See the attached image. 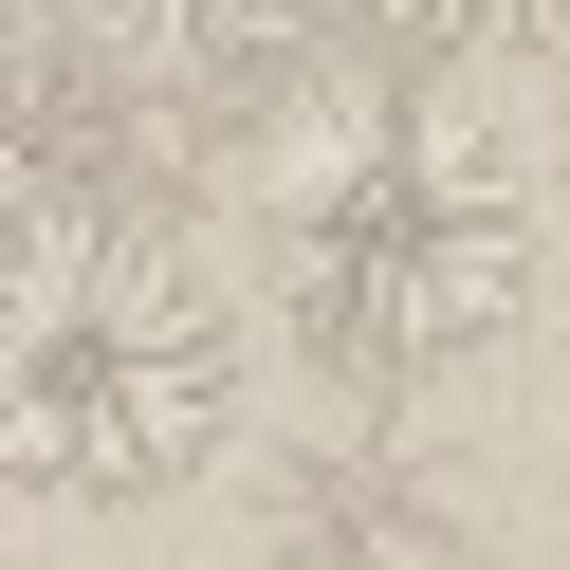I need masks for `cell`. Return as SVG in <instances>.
Here are the masks:
<instances>
[{
  "instance_id": "obj_4",
  "label": "cell",
  "mask_w": 570,
  "mask_h": 570,
  "mask_svg": "<svg viewBox=\"0 0 570 570\" xmlns=\"http://www.w3.org/2000/svg\"><path fill=\"white\" fill-rule=\"evenodd\" d=\"M92 222H148V92L56 19H0V258H56Z\"/></svg>"
},
{
  "instance_id": "obj_6",
  "label": "cell",
  "mask_w": 570,
  "mask_h": 570,
  "mask_svg": "<svg viewBox=\"0 0 570 570\" xmlns=\"http://www.w3.org/2000/svg\"><path fill=\"white\" fill-rule=\"evenodd\" d=\"M405 56H570V0H350Z\"/></svg>"
},
{
  "instance_id": "obj_2",
  "label": "cell",
  "mask_w": 570,
  "mask_h": 570,
  "mask_svg": "<svg viewBox=\"0 0 570 570\" xmlns=\"http://www.w3.org/2000/svg\"><path fill=\"white\" fill-rule=\"evenodd\" d=\"M239 295L185 258L166 222H92L56 258H0V497H185L239 442Z\"/></svg>"
},
{
  "instance_id": "obj_8",
  "label": "cell",
  "mask_w": 570,
  "mask_h": 570,
  "mask_svg": "<svg viewBox=\"0 0 570 570\" xmlns=\"http://www.w3.org/2000/svg\"><path fill=\"white\" fill-rule=\"evenodd\" d=\"M460 570H533V552H460Z\"/></svg>"
},
{
  "instance_id": "obj_5",
  "label": "cell",
  "mask_w": 570,
  "mask_h": 570,
  "mask_svg": "<svg viewBox=\"0 0 570 570\" xmlns=\"http://www.w3.org/2000/svg\"><path fill=\"white\" fill-rule=\"evenodd\" d=\"M56 38L111 56L129 92H222V75L313 56V38H332V0H56Z\"/></svg>"
},
{
  "instance_id": "obj_7",
  "label": "cell",
  "mask_w": 570,
  "mask_h": 570,
  "mask_svg": "<svg viewBox=\"0 0 570 570\" xmlns=\"http://www.w3.org/2000/svg\"><path fill=\"white\" fill-rule=\"evenodd\" d=\"M552 203H570V111H552Z\"/></svg>"
},
{
  "instance_id": "obj_1",
  "label": "cell",
  "mask_w": 570,
  "mask_h": 570,
  "mask_svg": "<svg viewBox=\"0 0 570 570\" xmlns=\"http://www.w3.org/2000/svg\"><path fill=\"white\" fill-rule=\"evenodd\" d=\"M533 276H552V185L442 92H332L258 222V295L332 368V405L460 386L479 350L533 332Z\"/></svg>"
},
{
  "instance_id": "obj_3",
  "label": "cell",
  "mask_w": 570,
  "mask_h": 570,
  "mask_svg": "<svg viewBox=\"0 0 570 570\" xmlns=\"http://www.w3.org/2000/svg\"><path fill=\"white\" fill-rule=\"evenodd\" d=\"M258 552L276 570H460V460L405 405H332L258 460Z\"/></svg>"
}]
</instances>
